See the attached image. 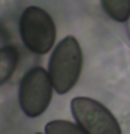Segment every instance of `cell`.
<instances>
[{
    "label": "cell",
    "instance_id": "cell-4",
    "mask_svg": "<svg viewBox=\"0 0 130 134\" xmlns=\"http://www.w3.org/2000/svg\"><path fill=\"white\" fill-rule=\"evenodd\" d=\"M70 108L75 123L87 134H122L117 119L98 100L87 96H75Z\"/></svg>",
    "mask_w": 130,
    "mask_h": 134
},
{
    "label": "cell",
    "instance_id": "cell-6",
    "mask_svg": "<svg viewBox=\"0 0 130 134\" xmlns=\"http://www.w3.org/2000/svg\"><path fill=\"white\" fill-rule=\"evenodd\" d=\"M102 8L116 23H126L130 18V0H101Z\"/></svg>",
    "mask_w": 130,
    "mask_h": 134
},
{
    "label": "cell",
    "instance_id": "cell-5",
    "mask_svg": "<svg viewBox=\"0 0 130 134\" xmlns=\"http://www.w3.org/2000/svg\"><path fill=\"white\" fill-rule=\"evenodd\" d=\"M18 50L11 45L0 48V85L4 84L14 74L18 64Z\"/></svg>",
    "mask_w": 130,
    "mask_h": 134
},
{
    "label": "cell",
    "instance_id": "cell-9",
    "mask_svg": "<svg viewBox=\"0 0 130 134\" xmlns=\"http://www.w3.org/2000/svg\"><path fill=\"white\" fill-rule=\"evenodd\" d=\"M36 134H41V133H36Z\"/></svg>",
    "mask_w": 130,
    "mask_h": 134
},
{
    "label": "cell",
    "instance_id": "cell-3",
    "mask_svg": "<svg viewBox=\"0 0 130 134\" xmlns=\"http://www.w3.org/2000/svg\"><path fill=\"white\" fill-rule=\"evenodd\" d=\"M53 85L44 67H32L20 82V108L28 117H38L48 109L52 100Z\"/></svg>",
    "mask_w": 130,
    "mask_h": 134
},
{
    "label": "cell",
    "instance_id": "cell-8",
    "mask_svg": "<svg viewBox=\"0 0 130 134\" xmlns=\"http://www.w3.org/2000/svg\"><path fill=\"white\" fill-rule=\"evenodd\" d=\"M7 41H8V38H7V32L3 29V27L0 25V46L2 45H7Z\"/></svg>",
    "mask_w": 130,
    "mask_h": 134
},
{
    "label": "cell",
    "instance_id": "cell-2",
    "mask_svg": "<svg viewBox=\"0 0 130 134\" xmlns=\"http://www.w3.org/2000/svg\"><path fill=\"white\" fill-rule=\"evenodd\" d=\"M20 35L28 50L36 54H45L55 45L56 25L48 11L36 6H29L21 14Z\"/></svg>",
    "mask_w": 130,
    "mask_h": 134
},
{
    "label": "cell",
    "instance_id": "cell-1",
    "mask_svg": "<svg viewBox=\"0 0 130 134\" xmlns=\"http://www.w3.org/2000/svg\"><path fill=\"white\" fill-rule=\"evenodd\" d=\"M83 70V50L74 36H66L49 59V77L57 94H67L77 84Z\"/></svg>",
    "mask_w": 130,
    "mask_h": 134
},
{
    "label": "cell",
    "instance_id": "cell-7",
    "mask_svg": "<svg viewBox=\"0 0 130 134\" xmlns=\"http://www.w3.org/2000/svg\"><path fill=\"white\" fill-rule=\"evenodd\" d=\"M45 134H87L78 124L69 120H52L45 126Z\"/></svg>",
    "mask_w": 130,
    "mask_h": 134
}]
</instances>
